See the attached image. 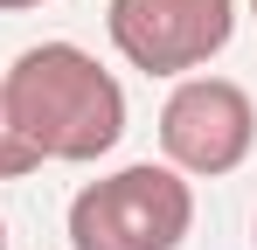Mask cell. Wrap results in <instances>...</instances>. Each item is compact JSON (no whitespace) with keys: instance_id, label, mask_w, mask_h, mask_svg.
I'll use <instances>...</instances> for the list:
<instances>
[{"instance_id":"obj_1","label":"cell","mask_w":257,"mask_h":250,"mask_svg":"<svg viewBox=\"0 0 257 250\" xmlns=\"http://www.w3.org/2000/svg\"><path fill=\"white\" fill-rule=\"evenodd\" d=\"M7 125L35 160H70L84 167L125 139V90L118 77L77 49V42H35L0 70Z\"/></svg>"},{"instance_id":"obj_5","label":"cell","mask_w":257,"mask_h":250,"mask_svg":"<svg viewBox=\"0 0 257 250\" xmlns=\"http://www.w3.org/2000/svg\"><path fill=\"white\" fill-rule=\"evenodd\" d=\"M35 167H42V160L21 146V132L7 125V97H0V181H21V174H35Z\"/></svg>"},{"instance_id":"obj_4","label":"cell","mask_w":257,"mask_h":250,"mask_svg":"<svg viewBox=\"0 0 257 250\" xmlns=\"http://www.w3.org/2000/svg\"><path fill=\"white\" fill-rule=\"evenodd\" d=\"M111 49L146 77H188L236 35V0H111Z\"/></svg>"},{"instance_id":"obj_6","label":"cell","mask_w":257,"mask_h":250,"mask_svg":"<svg viewBox=\"0 0 257 250\" xmlns=\"http://www.w3.org/2000/svg\"><path fill=\"white\" fill-rule=\"evenodd\" d=\"M28 7H42V0H0V14H28Z\"/></svg>"},{"instance_id":"obj_8","label":"cell","mask_w":257,"mask_h":250,"mask_svg":"<svg viewBox=\"0 0 257 250\" xmlns=\"http://www.w3.org/2000/svg\"><path fill=\"white\" fill-rule=\"evenodd\" d=\"M250 14H257V0H250Z\"/></svg>"},{"instance_id":"obj_7","label":"cell","mask_w":257,"mask_h":250,"mask_svg":"<svg viewBox=\"0 0 257 250\" xmlns=\"http://www.w3.org/2000/svg\"><path fill=\"white\" fill-rule=\"evenodd\" d=\"M0 250H7V222H0Z\"/></svg>"},{"instance_id":"obj_3","label":"cell","mask_w":257,"mask_h":250,"mask_svg":"<svg viewBox=\"0 0 257 250\" xmlns=\"http://www.w3.org/2000/svg\"><path fill=\"white\" fill-rule=\"evenodd\" d=\"M257 146V104L229 77H181L160 104V153L188 181H222Z\"/></svg>"},{"instance_id":"obj_2","label":"cell","mask_w":257,"mask_h":250,"mask_svg":"<svg viewBox=\"0 0 257 250\" xmlns=\"http://www.w3.org/2000/svg\"><path fill=\"white\" fill-rule=\"evenodd\" d=\"M195 229V188L167 160H132L70 195V250H181Z\"/></svg>"}]
</instances>
